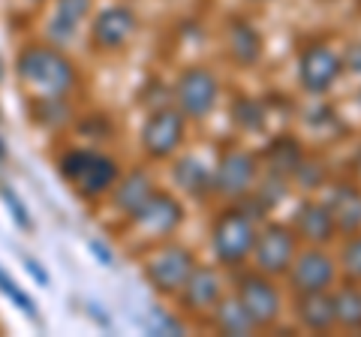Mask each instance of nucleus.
I'll return each instance as SVG.
<instances>
[{
    "mask_svg": "<svg viewBox=\"0 0 361 337\" xmlns=\"http://www.w3.org/2000/svg\"><path fill=\"white\" fill-rule=\"evenodd\" d=\"M295 317L304 329L310 331H329L334 329V298L329 295V289L322 292H298L295 301Z\"/></svg>",
    "mask_w": 361,
    "mask_h": 337,
    "instance_id": "f3484780",
    "label": "nucleus"
},
{
    "mask_svg": "<svg viewBox=\"0 0 361 337\" xmlns=\"http://www.w3.org/2000/svg\"><path fill=\"white\" fill-rule=\"evenodd\" d=\"M268 163H271V172L274 175H289V172H298L301 166V148L292 139H280L268 148Z\"/></svg>",
    "mask_w": 361,
    "mask_h": 337,
    "instance_id": "b1692460",
    "label": "nucleus"
},
{
    "mask_svg": "<svg viewBox=\"0 0 361 337\" xmlns=\"http://www.w3.org/2000/svg\"><path fill=\"white\" fill-rule=\"evenodd\" d=\"M16 75L37 99H63L75 87V66L54 46H27L16 61Z\"/></svg>",
    "mask_w": 361,
    "mask_h": 337,
    "instance_id": "f257e3e1",
    "label": "nucleus"
},
{
    "mask_svg": "<svg viewBox=\"0 0 361 337\" xmlns=\"http://www.w3.org/2000/svg\"><path fill=\"white\" fill-rule=\"evenodd\" d=\"M331 214L341 232H358L361 229V190L358 187H341L331 202Z\"/></svg>",
    "mask_w": 361,
    "mask_h": 337,
    "instance_id": "4be33fe9",
    "label": "nucleus"
},
{
    "mask_svg": "<svg viewBox=\"0 0 361 337\" xmlns=\"http://www.w3.org/2000/svg\"><path fill=\"white\" fill-rule=\"evenodd\" d=\"M0 292H4V295H6V298H13V301H16V305H18L21 310H25V313H27V317H30V319H33V317H37V307H33V301H30V298L25 295V292H21V289H18V283H16V280H13V277H9V274L4 271V268H0Z\"/></svg>",
    "mask_w": 361,
    "mask_h": 337,
    "instance_id": "bb28decb",
    "label": "nucleus"
},
{
    "mask_svg": "<svg viewBox=\"0 0 361 337\" xmlns=\"http://www.w3.org/2000/svg\"><path fill=\"white\" fill-rule=\"evenodd\" d=\"M87 13H90V0H54V13L49 18V27H45L51 46H66L78 33Z\"/></svg>",
    "mask_w": 361,
    "mask_h": 337,
    "instance_id": "2eb2a0df",
    "label": "nucleus"
},
{
    "mask_svg": "<svg viewBox=\"0 0 361 337\" xmlns=\"http://www.w3.org/2000/svg\"><path fill=\"white\" fill-rule=\"evenodd\" d=\"M295 226H298V235L304 241L310 244H329L337 232V223H334V214L329 205L322 202H301L298 208V217H295Z\"/></svg>",
    "mask_w": 361,
    "mask_h": 337,
    "instance_id": "dca6fc26",
    "label": "nucleus"
},
{
    "mask_svg": "<svg viewBox=\"0 0 361 337\" xmlns=\"http://www.w3.org/2000/svg\"><path fill=\"white\" fill-rule=\"evenodd\" d=\"M27 271H30L33 277H39V283H42V286H49V274H45V271H42V268H39V265H33V262H27Z\"/></svg>",
    "mask_w": 361,
    "mask_h": 337,
    "instance_id": "7c9ffc66",
    "label": "nucleus"
},
{
    "mask_svg": "<svg viewBox=\"0 0 361 337\" xmlns=\"http://www.w3.org/2000/svg\"><path fill=\"white\" fill-rule=\"evenodd\" d=\"M90 250L99 256V262H103V265H111V250H106V247L99 244V241H90Z\"/></svg>",
    "mask_w": 361,
    "mask_h": 337,
    "instance_id": "c756f323",
    "label": "nucleus"
},
{
    "mask_svg": "<svg viewBox=\"0 0 361 337\" xmlns=\"http://www.w3.org/2000/svg\"><path fill=\"white\" fill-rule=\"evenodd\" d=\"M341 265H343V271L353 277V280H361V235H355V238H349L343 244Z\"/></svg>",
    "mask_w": 361,
    "mask_h": 337,
    "instance_id": "a878e982",
    "label": "nucleus"
},
{
    "mask_svg": "<svg viewBox=\"0 0 361 337\" xmlns=\"http://www.w3.org/2000/svg\"><path fill=\"white\" fill-rule=\"evenodd\" d=\"M178 295L184 301V307L193 313L214 310V305L223 298V280L214 268H193V274L187 277V283Z\"/></svg>",
    "mask_w": 361,
    "mask_h": 337,
    "instance_id": "4468645a",
    "label": "nucleus"
},
{
    "mask_svg": "<svg viewBox=\"0 0 361 337\" xmlns=\"http://www.w3.org/2000/svg\"><path fill=\"white\" fill-rule=\"evenodd\" d=\"M232 115H235V121H238V127H244V130H250V133H262L265 130V111L250 97H238V99H235Z\"/></svg>",
    "mask_w": 361,
    "mask_h": 337,
    "instance_id": "393cba45",
    "label": "nucleus"
},
{
    "mask_svg": "<svg viewBox=\"0 0 361 337\" xmlns=\"http://www.w3.org/2000/svg\"><path fill=\"white\" fill-rule=\"evenodd\" d=\"M292 259H295V235L286 226H265L262 232H256L253 262L262 274L268 277L286 274Z\"/></svg>",
    "mask_w": 361,
    "mask_h": 337,
    "instance_id": "6e6552de",
    "label": "nucleus"
},
{
    "mask_svg": "<svg viewBox=\"0 0 361 337\" xmlns=\"http://www.w3.org/2000/svg\"><path fill=\"white\" fill-rule=\"evenodd\" d=\"M289 286L295 292H322L334 286L337 280V262L319 247H307V250L295 253V259L289 265Z\"/></svg>",
    "mask_w": 361,
    "mask_h": 337,
    "instance_id": "0eeeda50",
    "label": "nucleus"
},
{
    "mask_svg": "<svg viewBox=\"0 0 361 337\" xmlns=\"http://www.w3.org/2000/svg\"><path fill=\"white\" fill-rule=\"evenodd\" d=\"M135 33V13L130 6H106L103 13L94 18V27H90V39H94L97 49H121L123 42Z\"/></svg>",
    "mask_w": 361,
    "mask_h": 337,
    "instance_id": "ddd939ff",
    "label": "nucleus"
},
{
    "mask_svg": "<svg viewBox=\"0 0 361 337\" xmlns=\"http://www.w3.org/2000/svg\"><path fill=\"white\" fill-rule=\"evenodd\" d=\"M259 4H262V0H259Z\"/></svg>",
    "mask_w": 361,
    "mask_h": 337,
    "instance_id": "2f4dec72",
    "label": "nucleus"
},
{
    "mask_svg": "<svg viewBox=\"0 0 361 337\" xmlns=\"http://www.w3.org/2000/svg\"><path fill=\"white\" fill-rule=\"evenodd\" d=\"M211 244H214V256L223 265H241L247 256L253 253L256 244V226L253 217L244 211H223L214 223L211 232Z\"/></svg>",
    "mask_w": 361,
    "mask_h": 337,
    "instance_id": "7ed1b4c3",
    "label": "nucleus"
},
{
    "mask_svg": "<svg viewBox=\"0 0 361 337\" xmlns=\"http://www.w3.org/2000/svg\"><path fill=\"white\" fill-rule=\"evenodd\" d=\"M4 199L9 202V208L16 211V220H18V226L21 229H30V217H27V211H25V205H21V202L13 196V193H4Z\"/></svg>",
    "mask_w": 361,
    "mask_h": 337,
    "instance_id": "cd10ccee",
    "label": "nucleus"
},
{
    "mask_svg": "<svg viewBox=\"0 0 361 337\" xmlns=\"http://www.w3.org/2000/svg\"><path fill=\"white\" fill-rule=\"evenodd\" d=\"M172 181L184 190V193L190 196H208L211 190H214V175H211V168L196 160V157H180V160L172 166Z\"/></svg>",
    "mask_w": 361,
    "mask_h": 337,
    "instance_id": "6ab92c4d",
    "label": "nucleus"
},
{
    "mask_svg": "<svg viewBox=\"0 0 361 337\" xmlns=\"http://www.w3.org/2000/svg\"><path fill=\"white\" fill-rule=\"evenodd\" d=\"M229 51L238 63L253 66L262 58V37H259V30L253 25H247L244 18H235L229 25Z\"/></svg>",
    "mask_w": 361,
    "mask_h": 337,
    "instance_id": "aec40b11",
    "label": "nucleus"
},
{
    "mask_svg": "<svg viewBox=\"0 0 361 337\" xmlns=\"http://www.w3.org/2000/svg\"><path fill=\"white\" fill-rule=\"evenodd\" d=\"M241 307L250 313V319L256 329H265V325H274L280 317V307H283V298H280V289L271 283L268 274H247L238 280V295Z\"/></svg>",
    "mask_w": 361,
    "mask_h": 337,
    "instance_id": "423d86ee",
    "label": "nucleus"
},
{
    "mask_svg": "<svg viewBox=\"0 0 361 337\" xmlns=\"http://www.w3.org/2000/svg\"><path fill=\"white\" fill-rule=\"evenodd\" d=\"M184 142V111L180 109H160L142 127V148L154 160L172 157Z\"/></svg>",
    "mask_w": 361,
    "mask_h": 337,
    "instance_id": "1a4fd4ad",
    "label": "nucleus"
},
{
    "mask_svg": "<svg viewBox=\"0 0 361 337\" xmlns=\"http://www.w3.org/2000/svg\"><path fill=\"white\" fill-rule=\"evenodd\" d=\"M133 226L151 235V238H163V235H172L180 220H184V208H180V202L172 196V193H151V199L145 202V205L135 211V214L130 217Z\"/></svg>",
    "mask_w": 361,
    "mask_h": 337,
    "instance_id": "9d476101",
    "label": "nucleus"
},
{
    "mask_svg": "<svg viewBox=\"0 0 361 337\" xmlns=\"http://www.w3.org/2000/svg\"><path fill=\"white\" fill-rule=\"evenodd\" d=\"M220 97V85L217 75L205 66H190L187 73H180L178 85H175V99L178 109L184 111L187 118H205L217 106Z\"/></svg>",
    "mask_w": 361,
    "mask_h": 337,
    "instance_id": "39448f33",
    "label": "nucleus"
},
{
    "mask_svg": "<svg viewBox=\"0 0 361 337\" xmlns=\"http://www.w3.org/2000/svg\"><path fill=\"white\" fill-rule=\"evenodd\" d=\"M61 175L70 181L78 193L85 196H103L118 184V163L99 151H66L61 157Z\"/></svg>",
    "mask_w": 361,
    "mask_h": 337,
    "instance_id": "f03ea898",
    "label": "nucleus"
},
{
    "mask_svg": "<svg viewBox=\"0 0 361 337\" xmlns=\"http://www.w3.org/2000/svg\"><path fill=\"white\" fill-rule=\"evenodd\" d=\"M193 268H196V259L187 247L163 244L160 250H154L148 256V262H145V277H148V283L157 292H163V295H178V292L184 289L187 277L193 274Z\"/></svg>",
    "mask_w": 361,
    "mask_h": 337,
    "instance_id": "20e7f679",
    "label": "nucleus"
},
{
    "mask_svg": "<svg viewBox=\"0 0 361 337\" xmlns=\"http://www.w3.org/2000/svg\"><path fill=\"white\" fill-rule=\"evenodd\" d=\"M346 66H349L353 73L361 75V42H358V46H349V51H346Z\"/></svg>",
    "mask_w": 361,
    "mask_h": 337,
    "instance_id": "c85d7f7f",
    "label": "nucleus"
},
{
    "mask_svg": "<svg viewBox=\"0 0 361 337\" xmlns=\"http://www.w3.org/2000/svg\"><path fill=\"white\" fill-rule=\"evenodd\" d=\"M343 73L341 58L329 46H307L298 63V78L310 94H325Z\"/></svg>",
    "mask_w": 361,
    "mask_h": 337,
    "instance_id": "9b49d317",
    "label": "nucleus"
},
{
    "mask_svg": "<svg viewBox=\"0 0 361 337\" xmlns=\"http://www.w3.org/2000/svg\"><path fill=\"white\" fill-rule=\"evenodd\" d=\"M214 322H217L220 334H235V337H244V334H253V319L250 313L241 307L238 298H220L214 305Z\"/></svg>",
    "mask_w": 361,
    "mask_h": 337,
    "instance_id": "412c9836",
    "label": "nucleus"
},
{
    "mask_svg": "<svg viewBox=\"0 0 361 337\" xmlns=\"http://www.w3.org/2000/svg\"><path fill=\"white\" fill-rule=\"evenodd\" d=\"M151 193H154L151 175L145 172V168H135L133 175H127V178H123V181L115 187V196H111V202H115V208L121 211V214L133 217L135 211H139L145 202L151 199Z\"/></svg>",
    "mask_w": 361,
    "mask_h": 337,
    "instance_id": "a211bd4d",
    "label": "nucleus"
},
{
    "mask_svg": "<svg viewBox=\"0 0 361 337\" xmlns=\"http://www.w3.org/2000/svg\"><path fill=\"white\" fill-rule=\"evenodd\" d=\"M256 157L247 151H229L214 172V190L223 196H244L256 184Z\"/></svg>",
    "mask_w": 361,
    "mask_h": 337,
    "instance_id": "f8f14e48",
    "label": "nucleus"
},
{
    "mask_svg": "<svg viewBox=\"0 0 361 337\" xmlns=\"http://www.w3.org/2000/svg\"><path fill=\"white\" fill-rule=\"evenodd\" d=\"M334 322L343 329H361V289L346 286L334 295Z\"/></svg>",
    "mask_w": 361,
    "mask_h": 337,
    "instance_id": "5701e85b",
    "label": "nucleus"
}]
</instances>
